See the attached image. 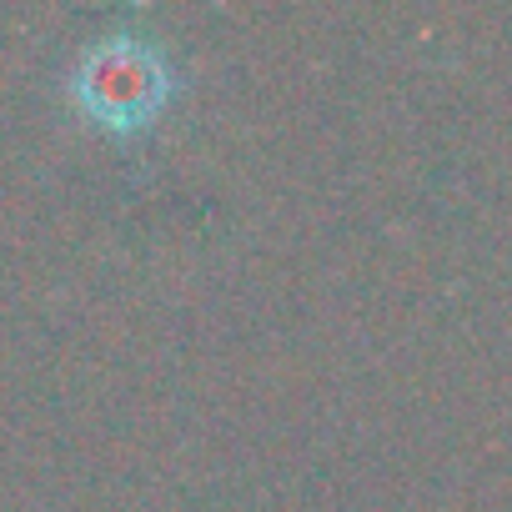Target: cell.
Listing matches in <instances>:
<instances>
[{
	"mask_svg": "<svg viewBox=\"0 0 512 512\" xmlns=\"http://www.w3.org/2000/svg\"><path fill=\"white\" fill-rule=\"evenodd\" d=\"M76 91L86 101L91 116H101L106 126H136L146 121L161 96H166V66L151 46L141 41H101L81 56L76 71Z\"/></svg>",
	"mask_w": 512,
	"mask_h": 512,
	"instance_id": "6da1fadb",
	"label": "cell"
}]
</instances>
